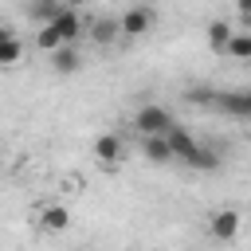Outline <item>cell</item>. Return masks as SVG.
I'll list each match as a JSON object with an SVG mask.
<instances>
[{
  "instance_id": "obj_1",
  "label": "cell",
  "mask_w": 251,
  "mask_h": 251,
  "mask_svg": "<svg viewBox=\"0 0 251 251\" xmlns=\"http://www.w3.org/2000/svg\"><path fill=\"white\" fill-rule=\"evenodd\" d=\"M169 145H173V157H176V161H184V165H192V169H204V173H208V169H216V165H220V161H216V153H212V149H204V145H200L184 126H176V129L169 133Z\"/></svg>"
},
{
  "instance_id": "obj_8",
  "label": "cell",
  "mask_w": 251,
  "mask_h": 251,
  "mask_svg": "<svg viewBox=\"0 0 251 251\" xmlns=\"http://www.w3.org/2000/svg\"><path fill=\"white\" fill-rule=\"evenodd\" d=\"M231 39H235V31H231L224 20L208 24V47H212V51H227V47H231Z\"/></svg>"
},
{
  "instance_id": "obj_4",
  "label": "cell",
  "mask_w": 251,
  "mask_h": 251,
  "mask_svg": "<svg viewBox=\"0 0 251 251\" xmlns=\"http://www.w3.org/2000/svg\"><path fill=\"white\" fill-rule=\"evenodd\" d=\"M235 231H239V212L235 208H220V212L208 216V235L212 239L227 243V239H235Z\"/></svg>"
},
{
  "instance_id": "obj_9",
  "label": "cell",
  "mask_w": 251,
  "mask_h": 251,
  "mask_svg": "<svg viewBox=\"0 0 251 251\" xmlns=\"http://www.w3.org/2000/svg\"><path fill=\"white\" fill-rule=\"evenodd\" d=\"M39 224H43L47 231H63V227L71 224V212H67L63 204H55V208H43V216H39Z\"/></svg>"
},
{
  "instance_id": "obj_11",
  "label": "cell",
  "mask_w": 251,
  "mask_h": 251,
  "mask_svg": "<svg viewBox=\"0 0 251 251\" xmlns=\"http://www.w3.org/2000/svg\"><path fill=\"white\" fill-rule=\"evenodd\" d=\"M16 59H20V39L8 27H0V63H16Z\"/></svg>"
},
{
  "instance_id": "obj_10",
  "label": "cell",
  "mask_w": 251,
  "mask_h": 251,
  "mask_svg": "<svg viewBox=\"0 0 251 251\" xmlns=\"http://www.w3.org/2000/svg\"><path fill=\"white\" fill-rule=\"evenodd\" d=\"M122 31V24L118 20H94V27H90V35H94V43H114V35Z\"/></svg>"
},
{
  "instance_id": "obj_14",
  "label": "cell",
  "mask_w": 251,
  "mask_h": 251,
  "mask_svg": "<svg viewBox=\"0 0 251 251\" xmlns=\"http://www.w3.org/2000/svg\"><path fill=\"white\" fill-rule=\"evenodd\" d=\"M239 20H247V24H251V0H239Z\"/></svg>"
},
{
  "instance_id": "obj_7",
  "label": "cell",
  "mask_w": 251,
  "mask_h": 251,
  "mask_svg": "<svg viewBox=\"0 0 251 251\" xmlns=\"http://www.w3.org/2000/svg\"><path fill=\"white\" fill-rule=\"evenodd\" d=\"M145 157L153 161V165H169V161H176L173 157V145H169V137H145Z\"/></svg>"
},
{
  "instance_id": "obj_3",
  "label": "cell",
  "mask_w": 251,
  "mask_h": 251,
  "mask_svg": "<svg viewBox=\"0 0 251 251\" xmlns=\"http://www.w3.org/2000/svg\"><path fill=\"white\" fill-rule=\"evenodd\" d=\"M212 106L231 118H251V90H216Z\"/></svg>"
},
{
  "instance_id": "obj_2",
  "label": "cell",
  "mask_w": 251,
  "mask_h": 251,
  "mask_svg": "<svg viewBox=\"0 0 251 251\" xmlns=\"http://www.w3.org/2000/svg\"><path fill=\"white\" fill-rule=\"evenodd\" d=\"M133 126H137V129H141L145 137H169V133L176 129L173 114H169L165 106H157V102L141 106V110H137V118H133Z\"/></svg>"
},
{
  "instance_id": "obj_12",
  "label": "cell",
  "mask_w": 251,
  "mask_h": 251,
  "mask_svg": "<svg viewBox=\"0 0 251 251\" xmlns=\"http://www.w3.org/2000/svg\"><path fill=\"white\" fill-rule=\"evenodd\" d=\"M51 63H55L59 75H71V71H78V51H75V47H63V51L51 55Z\"/></svg>"
},
{
  "instance_id": "obj_13",
  "label": "cell",
  "mask_w": 251,
  "mask_h": 251,
  "mask_svg": "<svg viewBox=\"0 0 251 251\" xmlns=\"http://www.w3.org/2000/svg\"><path fill=\"white\" fill-rule=\"evenodd\" d=\"M227 55H231V59H251V31H235Z\"/></svg>"
},
{
  "instance_id": "obj_5",
  "label": "cell",
  "mask_w": 251,
  "mask_h": 251,
  "mask_svg": "<svg viewBox=\"0 0 251 251\" xmlns=\"http://www.w3.org/2000/svg\"><path fill=\"white\" fill-rule=\"evenodd\" d=\"M118 24H122L126 35H141V31H149V24H153V8H126V16H122Z\"/></svg>"
},
{
  "instance_id": "obj_6",
  "label": "cell",
  "mask_w": 251,
  "mask_h": 251,
  "mask_svg": "<svg viewBox=\"0 0 251 251\" xmlns=\"http://www.w3.org/2000/svg\"><path fill=\"white\" fill-rule=\"evenodd\" d=\"M122 153H126V145H122V137H118V133H102V137L94 141V157H98V161H106V165L122 161Z\"/></svg>"
}]
</instances>
